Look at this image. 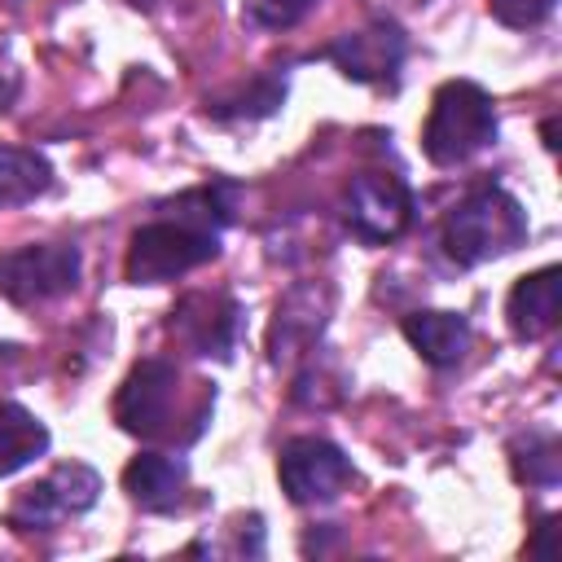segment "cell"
<instances>
[{"label":"cell","mask_w":562,"mask_h":562,"mask_svg":"<svg viewBox=\"0 0 562 562\" xmlns=\"http://www.w3.org/2000/svg\"><path fill=\"white\" fill-rule=\"evenodd\" d=\"M79 272H83V259L75 246H61V241L18 246L0 255V294L18 307H35L70 294L79 285Z\"/></svg>","instance_id":"obj_4"},{"label":"cell","mask_w":562,"mask_h":562,"mask_svg":"<svg viewBox=\"0 0 562 562\" xmlns=\"http://www.w3.org/2000/svg\"><path fill=\"white\" fill-rule=\"evenodd\" d=\"M176 386H180V373L171 360H162V356L136 360L132 373L123 378V386L114 391V422L136 439L162 435L171 422Z\"/></svg>","instance_id":"obj_8"},{"label":"cell","mask_w":562,"mask_h":562,"mask_svg":"<svg viewBox=\"0 0 562 562\" xmlns=\"http://www.w3.org/2000/svg\"><path fill=\"white\" fill-rule=\"evenodd\" d=\"M44 452H48V426L31 408L0 400V479L18 474Z\"/></svg>","instance_id":"obj_14"},{"label":"cell","mask_w":562,"mask_h":562,"mask_svg":"<svg viewBox=\"0 0 562 562\" xmlns=\"http://www.w3.org/2000/svg\"><path fill=\"white\" fill-rule=\"evenodd\" d=\"M404 338L413 342V351L435 364V369H452L465 360L470 351V321L461 312H439V307H422V312H408L404 316Z\"/></svg>","instance_id":"obj_12"},{"label":"cell","mask_w":562,"mask_h":562,"mask_svg":"<svg viewBox=\"0 0 562 562\" xmlns=\"http://www.w3.org/2000/svg\"><path fill=\"white\" fill-rule=\"evenodd\" d=\"M342 220L360 241H395L413 224V193L395 171H360L342 193Z\"/></svg>","instance_id":"obj_7"},{"label":"cell","mask_w":562,"mask_h":562,"mask_svg":"<svg viewBox=\"0 0 562 562\" xmlns=\"http://www.w3.org/2000/svg\"><path fill=\"white\" fill-rule=\"evenodd\" d=\"M312 9H316V0H241V18L255 31H290Z\"/></svg>","instance_id":"obj_17"},{"label":"cell","mask_w":562,"mask_h":562,"mask_svg":"<svg viewBox=\"0 0 562 562\" xmlns=\"http://www.w3.org/2000/svg\"><path fill=\"white\" fill-rule=\"evenodd\" d=\"M220 255V228L198 224L189 215L176 220H149L132 233L123 277L132 285H167Z\"/></svg>","instance_id":"obj_3"},{"label":"cell","mask_w":562,"mask_h":562,"mask_svg":"<svg viewBox=\"0 0 562 562\" xmlns=\"http://www.w3.org/2000/svg\"><path fill=\"white\" fill-rule=\"evenodd\" d=\"M496 101L474 79H448L435 88L426 123H422V149L435 167H457L496 145Z\"/></svg>","instance_id":"obj_2"},{"label":"cell","mask_w":562,"mask_h":562,"mask_svg":"<svg viewBox=\"0 0 562 562\" xmlns=\"http://www.w3.org/2000/svg\"><path fill=\"white\" fill-rule=\"evenodd\" d=\"M487 9H492L496 22H505L514 31H527V26H540L558 9V0H487Z\"/></svg>","instance_id":"obj_18"},{"label":"cell","mask_w":562,"mask_h":562,"mask_svg":"<svg viewBox=\"0 0 562 562\" xmlns=\"http://www.w3.org/2000/svg\"><path fill=\"white\" fill-rule=\"evenodd\" d=\"M101 496V474L83 461H61L31 487H22L9 505V527L18 531H48L53 522L92 509Z\"/></svg>","instance_id":"obj_5"},{"label":"cell","mask_w":562,"mask_h":562,"mask_svg":"<svg viewBox=\"0 0 562 562\" xmlns=\"http://www.w3.org/2000/svg\"><path fill=\"white\" fill-rule=\"evenodd\" d=\"M184 461L180 457H167V452H140L127 461L123 470V492L132 505H140L145 514H167L176 509L180 492H184Z\"/></svg>","instance_id":"obj_13"},{"label":"cell","mask_w":562,"mask_h":562,"mask_svg":"<svg viewBox=\"0 0 562 562\" xmlns=\"http://www.w3.org/2000/svg\"><path fill=\"white\" fill-rule=\"evenodd\" d=\"M237 329H241V307L224 290H189L171 307V334L198 356L228 360L237 347Z\"/></svg>","instance_id":"obj_10"},{"label":"cell","mask_w":562,"mask_h":562,"mask_svg":"<svg viewBox=\"0 0 562 562\" xmlns=\"http://www.w3.org/2000/svg\"><path fill=\"white\" fill-rule=\"evenodd\" d=\"M558 307H562V272L553 263H544L514 281V290L505 299V321H509L514 338L536 342L558 325Z\"/></svg>","instance_id":"obj_11"},{"label":"cell","mask_w":562,"mask_h":562,"mask_svg":"<svg viewBox=\"0 0 562 562\" xmlns=\"http://www.w3.org/2000/svg\"><path fill=\"white\" fill-rule=\"evenodd\" d=\"M53 189V162L40 149L0 145V206H26Z\"/></svg>","instance_id":"obj_15"},{"label":"cell","mask_w":562,"mask_h":562,"mask_svg":"<svg viewBox=\"0 0 562 562\" xmlns=\"http://www.w3.org/2000/svg\"><path fill=\"white\" fill-rule=\"evenodd\" d=\"M527 241V211L514 193L483 184L470 189L448 215H443V255L461 268H479L487 259H501Z\"/></svg>","instance_id":"obj_1"},{"label":"cell","mask_w":562,"mask_h":562,"mask_svg":"<svg viewBox=\"0 0 562 562\" xmlns=\"http://www.w3.org/2000/svg\"><path fill=\"white\" fill-rule=\"evenodd\" d=\"M277 479L294 505H325L356 479V470L338 443L321 435H294L277 452Z\"/></svg>","instance_id":"obj_6"},{"label":"cell","mask_w":562,"mask_h":562,"mask_svg":"<svg viewBox=\"0 0 562 562\" xmlns=\"http://www.w3.org/2000/svg\"><path fill=\"white\" fill-rule=\"evenodd\" d=\"M404 53H408V40H404V31H400L395 22H386V18H378V22L360 26V31H347V35H338V40L325 48V57H329L347 79H356V83H378V88L400 79Z\"/></svg>","instance_id":"obj_9"},{"label":"cell","mask_w":562,"mask_h":562,"mask_svg":"<svg viewBox=\"0 0 562 562\" xmlns=\"http://www.w3.org/2000/svg\"><path fill=\"white\" fill-rule=\"evenodd\" d=\"M553 531H558V518H544V522L536 527V540L527 544V553H531V558H549V553H553V549H549Z\"/></svg>","instance_id":"obj_19"},{"label":"cell","mask_w":562,"mask_h":562,"mask_svg":"<svg viewBox=\"0 0 562 562\" xmlns=\"http://www.w3.org/2000/svg\"><path fill=\"white\" fill-rule=\"evenodd\" d=\"M509 465H514V479H522L531 487H553L562 479V448L553 435L527 430L509 443Z\"/></svg>","instance_id":"obj_16"}]
</instances>
